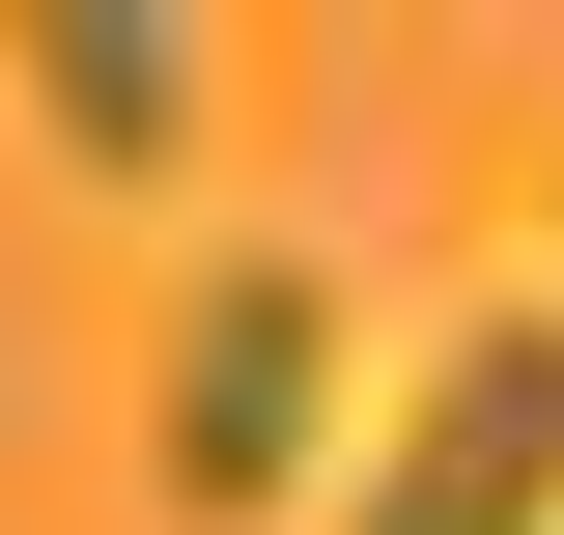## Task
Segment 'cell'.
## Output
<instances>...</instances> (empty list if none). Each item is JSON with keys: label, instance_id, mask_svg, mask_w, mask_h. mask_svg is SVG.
<instances>
[{"label": "cell", "instance_id": "obj_1", "mask_svg": "<svg viewBox=\"0 0 564 535\" xmlns=\"http://www.w3.org/2000/svg\"><path fill=\"white\" fill-rule=\"evenodd\" d=\"M311 423H339V282L311 254H226L198 310H170V395H141V479L198 535H254L282 479H311Z\"/></svg>", "mask_w": 564, "mask_h": 535}, {"label": "cell", "instance_id": "obj_2", "mask_svg": "<svg viewBox=\"0 0 564 535\" xmlns=\"http://www.w3.org/2000/svg\"><path fill=\"white\" fill-rule=\"evenodd\" d=\"M339 535H564V310H452L395 451L339 479Z\"/></svg>", "mask_w": 564, "mask_h": 535}, {"label": "cell", "instance_id": "obj_3", "mask_svg": "<svg viewBox=\"0 0 564 535\" xmlns=\"http://www.w3.org/2000/svg\"><path fill=\"white\" fill-rule=\"evenodd\" d=\"M0 113L57 141V170H170V141H198V29H170V0H29V29H0Z\"/></svg>", "mask_w": 564, "mask_h": 535}]
</instances>
